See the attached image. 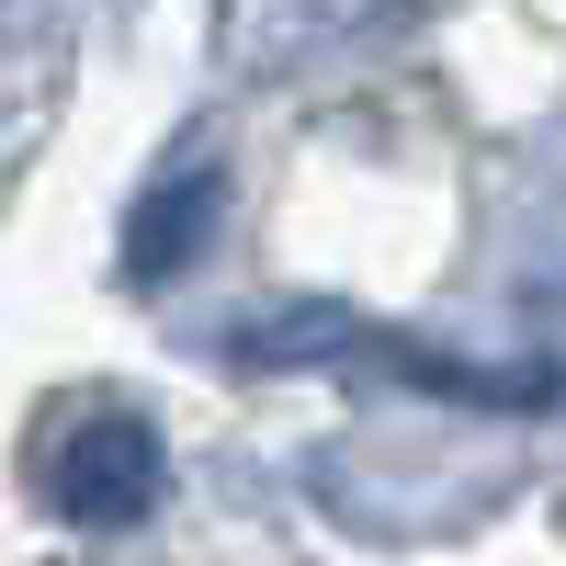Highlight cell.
Masks as SVG:
<instances>
[{
  "label": "cell",
  "instance_id": "obj_1",
  "mask_svg": "<svg viewBox=\"0 0 566 566\" xmlns=\"http://www.w3.org/2000/svg\"><path fill=\"white\" fill-rule=\"evenodd\" d=\"M45 499H57L69 522H136V510L159 499V431L125 419V408L69 419V442L45 453Z\"/></svg>",
  "mask_w": 566,
  "mask_h": 566
},
{
  "label": "cell",
  "instance_id": "obj_2",
  "mask_svg": "<svg viewBox=\"0 0 566 566\" xmlns=\"http://www.w3.org/2000/svg\"><path fill=\"white\" fill-rule=\"evenodd\" d=\"M205 205H216V181L193 170L170 205H148V216H136V272H181V261H193V216H205Z\"/></svg>",
  "mask_w": 566,
  "mask_h": 566
}]
</instances>
